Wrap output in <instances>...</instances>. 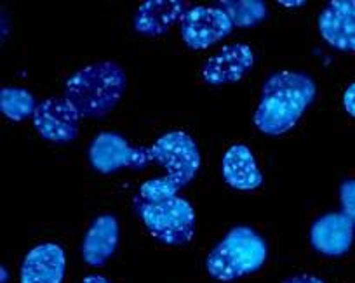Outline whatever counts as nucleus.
<instances>
[{
  "label": "nucleus",
  "mask_w": 355,
  "mask_h": 283,
  "mask_svg": "<svg viewBox=\"0 0 355 283\" xmlns=\"http://www.w3.org/2000/svg\"><path fill=\"white\" fill-rule=\"evenodd\" d=\"M254 66V53L248 44H228L213 54L202 68L204 82L211 85H227L242 80Z\"/></svg>",
  "instance_id": "nucleus-9"
},
{
  "label": "nucleus",
  "mask_w": 355,
  "mask_h": 283,
  "mask_svg": "<svg viewBox=\"0 0 355 283\" xmlns=\"http://www.w3.org/2000/svg\"><path fill=\"white\" fill-rule=\"evenodd\" d=\"M67 257L58 244H40L26 254L19 283H63Z\"/></svg>",
  "instance_id": "nucleus-13"
},
{
  "label": "nucleus",
  "mask_w": 355,
  "mask_h": 283,
  "mask_svg": "<svg viewBox=\"0 0 355 283\" xmlns=\"http://www.w3.org/2000/svg\"><path fill=\"white\" fill-rule=\"evenodd\" d=\"M82 283H112V282L101 275H89L82 280Z\"/></svg>",
  "instance_id": "nucleus-22"
},
{
  "label": "nucleus",
  "mask_w": 355,
  "mask_h": 283,
  "mask_svg": "<svg viewBox=\"0 0 355 283\" xmlns=\"http://www.w3.org/2000/svg\"><path fill=\"white\" fill-rule=\"evenodd\" d=\"M125 84L121 64L100 61L75 71L64 84L63 98L80 118H103L122 100Z\"/></svg>",
  "instance_id": "nucleus-2"
},
{
  "label": "nucleus",
  "mask_w": 355,
  "mask_h": 283,
  "mask_svg": "<svg viewBox=\"0 0 355 283\" xmlns=\"http://www.w3.org/2000/svg\"><path fill=\"white\" fill-rule=\"evenodd\" d=\"M305 4V0H300V2H286V0H281L279 2V6H282V8H303Z\"/></svg>",
  "instance_id": "nucleus-23"
},
{
  "label": "nucleus",
  "mask_w": 355,
  "mask_h": 283,
  "mask_svg": "<svg viewBox=\"0 0 355 283\" xmlns=\"http://www.w3.org/2000/svg\"><path fill=\"white\" fill-rule=\"evenodd\" d=\"M317 94L315 82L302 71H277L266 78L261 89L254 125L266 136L291 131Z\"/></svg>",
  "instance_id": "nucleus-1"
},
{
  "label": "nucleus",
  "mask_w": 355,
  "mask_h": 283,
  "mask_svg": "<svg viewBox=\"0 0 355 283\" xmlns=\"http://www.w3.org/2000/svg\"><path fill=\"white\" fill-rule=\"evenodd\" d=\"M343 104L347 113L352 115V117H355V82L352 85H348V89L345 91Z\"/></svg>",
  "instance_id": "nucleus-20"
},
{
  "label": "nucleus",
  "mask_w": 355,
  "mask_h": 283,
  "mask_svg": "<svg viewBox=\"0 0 355 283\" xmlns=\"http://www.w3.org/2000/svg\"><path fill=\"white\" fill-rule=\"evenodd\" d=\"M39 103L33 94L23 87H2L0 89V111L11 122H21L33 117Z\"/></svg>",
  "instance_id": "nucleus-16"
},
{
  "label": "nucleus",
  "mask_w": 355,
  "mask_h": 283,
  "mask_svg": "<svg viewBox=\"0 0 355 283\" xmlns=\"http://www.w3.org/2000/svg\"><path fill=\"white\" fill-rule=\"evenodd\" d=\"M320 37L338 51L355 53V0H333L319 15Z\"/></svg>",
  "instance_id": "nucleus-10"
},
{
  "label": "nucleus",
  "mask_w": 355,
  "mask_h": 283,
  "mask_svg": "<svg viewBox=\"0 0 355 283\" xmlns=\"http://www.w3.org/2000/svg\"><path fill=\"white\" fill-rule=\"evenodd\" d=\"M266 241L248 226H237L209 252L207 273L218 282H234L258 271L266 261Z\"/></svg>",
  "instance_id": "nucleus-3"
},
{
  "label": "nucleus",
  "mask_w": 355,
  "mask_h": 283,
  "mask_svg": "<svg viewBox=\"0 0 355 283\" xmlns=\"http://www.w3.org/2000/svg\"><path fill=\"white\" fill-rule=\"evenodd\" d=\"M355 237V224L343 212H331L319 217L310 228V244L324 255H343L350 250Z\"/></svg>",
  "instance_id": "nucleus-11"
},
{
  "label": "nucleus",
  "mask_w": 355,
  "mask_h": 283,
  "mask_svg": "<svg viewBox=\"0 0 355 283\" xmlns=\"http://www.w3.org/2000/svg\"><path fill=\"white\" fill-rule=\"evenodd\" d=\"M340 200L343 214L355 224V179H348L341 184Z\"/></svg>",
  "instance_id": "nucleus-19"
},
{
  "label": "nucleus",
  "mask_w": 355,
  "mask_h": 283,
  "mask_svg": "<svg viewBox=\"0 0 355 283\" xmlns=\"http://www.w3.org/2000/svg\"><path fill=\"white\" fill-rule=\"evenodd\" d=\"M221 174L228 186L239 192H254L263 184L256 156L245 145H234L221 158Z\"/></svg>",
  "instance_id": "nucleus-14"
},
{
  "label": "nucleus",
  "mask_w": 355,
  "mask_h": 283,
  "mask_svg": "<svg viewBox=\"0 0 355 283\" xmlns=\"http://www.w3.org/2000/svg\"><path fill=\"white\" fill-rule=\"evenodd\" d=\"M182 39L190 49L204 51L230 35L234 23L216 6H196L182 19Z\"/></svg>",
  "instance_id": "nucleus-7"
},
{
  "label": "nucleus",
  "mask_w": 355,
  "mask_h": 283,
  "mask_svg": "<svg viewBox=\"0 0 355 283\" xmlns=\"http://www.w3.org/2000/svg\"><path fill=\"white\" fill-rule=\"evenodd\" d=\"M218 8L223 9L234 26H239V28L258 26L268 15V9L263 0H223Z\"/></svg>",
  "instance_id": "nucleus-17"
},
{
  "label": "nucleus",
  "mask_w": 355,
  "mask_h": 283,
  "mask_svg": "<svg viewBox=\"0 0 355 283\" xmlns=\"http://www.w3.org/2000/svg\"><path fill=\"white\" fill-rule=\"evenodd\" d=\"M32 120L40 138L51 143H70L80 131V117L64 98L40 101Z\"/></svg>",
  "instance_id": "nucleus-8"
},
{
  "label": "nucleus",
  "mask_w": 355,
  "mask_h": 283,
  "mask_svg": "<svg viewBox=\"0 0 355 283\" xmlns=\"http://www.w3.org/2000/svg\"><path fill=\"white\" fill-rule=\"evenodd\" d=\"M180 186L169 179V177H155V179H148L139 186V193L136 202L141 203H157L162 200L173 199L178 197Z\"/></svg>",
  "instance_id": "nucleus-18"
},
{
  "label": "nucleus",
  "mask_w": 355,
  "mask_h": 283,
  "mask_svg": "<svg viewBox=\"0 0 355 283\" xmlns=\"http://www.w3.org/2000/svg\"><path fill=\"white\" fill-rule=\"evenodd\" d=\"M89 162L101 174H114L121 169H145L150 163L148 146L136 148L117 132H101L89 146Z\"/></svg>",
  "instance_id": "nucleus-6"
},
{
  "label": "nucleus",
  "mask_w": 355,
  "mask_h": 283,
  "mask_svg": "<svg viewBox=\"0 0 355 283\" xmlns=\"http://www.w3.org/2000/svg\"><path fill=\"white\" fill-rule=\"evenodd\" d=\"M282 283H324V282L320 278H317V276L298 275V276H293V278H288Z\"/></svg>",
  "instance_id": "nucleus-21"
},
{
  "label": "nucleus",
  "mask_w": 355,
  "mask_h": 283,
  "mask_svg": "<svg viewBox=\"0 0 355 283\" xmlns=\"http://www.w3.org/2000/svg\"><path fill=\"white\" fill-rule=\"evenodd\" d=\"M150 162L166 170V177L182 188L197 176L200 169V152L192 136L183 131H171L148 146Z\"/></svg>",
  "instance_id": "nucleus-5"
},
{
  "label": "nucleus",
  "mask_w": 355,
  "mask_h": 283,
  "mask_svg": "<svg viewBox=\"0 0 355 283\" xmlns=\"http://www.w3.org/2000/svg\"><path fill=\"white\" fill-rule=\"evenodd\" d=\"M136 203L153 238L171 247H182L192 241L196 235V212L189 200L173 197L157 203Z\"/></svg>",
  "instance_id": "nucleus-4"
},
{
  "label": "nucleus",
  "mask_w": 355,
  "mask_h": 283,
  "mask_svg": "<svg viewBox=\"0 0 355 283\" xmlns=\"http://www.w3.org/2000/svg\"><path fill=\"white\" fill-rule=\"evenodd\" d=\"M190 9L189 2L183 0H148L136 11L135 30L145 37L164 35L176 23H182Z\"/></svg>",
  "instance_id": "nucleus-12"
},
{
  "label": "nucleus",
  "mask_w": 355,
  "mask_h": 283,
  "mask_svg": "<svg viewBox=\"0 0 355 283\" xmlns=\"http://www.w3.org/2000/svg\"><path fill=\"white\" fill-rule=\"evenodd\" d=\"M119 221L110 214L98 216L89 226L82 244L84 262L93 268L107 264L108 259L115 254L119 245Z\"/></svg>",
  "instance_id": "nucleus-15"
}]
</instances>
